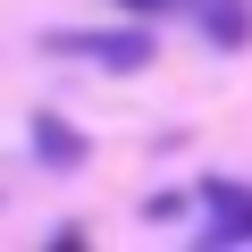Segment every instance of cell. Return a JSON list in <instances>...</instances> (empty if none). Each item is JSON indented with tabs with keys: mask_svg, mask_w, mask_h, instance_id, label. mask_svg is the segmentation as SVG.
Returning a JSON list of instances; mask_svg holds the SVG:
<instances>
[{
	"mask_svg": "<svg viewBox=\"0 0 252 252\" xmlns=\"http://www.w3.org/2000/svg\"><path fill=\"white\" fill-rule=\"evenodd\" d=\"M51 51H59V59H93V67H109V76H143L160 42H152L143 26H101V34H51Z\"/></svg>",
	"mask_w": 252,
	"mask_h": 252,
	"instance_id": "6da1fadb",
	"label": "cell"
},
{
	"mask_svg": "<svg viewBox=\"0 0 252 252\" xmlns=\"http://www.w3.org/2000/svg\"><path fill=\"white\" fill-rule=\"evenodd\" d=\"M202 202L219 210V235H227V244L252 235V185H235V177H202Z\"/></svg>",
	"mask_w": 252,
	"mask_h": 252,
	"instance_id": "7a4b0ae2",
	"label": "cell"
},
{
	"mask_svg": "<svg viewBox=\"0 0 252 252\" xmlns=\"http://www.w3.org/2000/svg\"><path fill=\"white\" fill-rule=\"evenodd\" d=\"M193 26H202L219 51H244V42H252V0H202Z\"/></svg>",
	"mask_w": 252,
	"mask_h": 252,
	"instance_id": "3957f363",
	"label": "cell"
},
{
	"mask_svg": "<svg viewBox=\"0 0 252 252\" xmlns=\"http://www.w3.org/2000/svg\"><path fill=\"white\" fill-rule=\"evenodd\" d=\"M34 152H42L51 168H84V135H76L67 118H51V109L34 118Z\"/></svg>",
	"mask_w": 252,
	"mask_h": 252,
	"instance_id": "277c9868",
	"label": "cell"
},
{
	"mask_svg": "<svg viewBox=\"0 0 252 252\" xmlns=\"http://www.w3.org/2000/svg\"><path fill=\"white\" fill-rule=\"evenodd\" d=\"M118 9H135V17H168V9H177V17H193L202 0H118Z\"/></svg>",
	"mask_w": 252,
	"mask_h": 252,
	"instance_id": "5b68a950",
	"label": "cell"
}]
</instances>
